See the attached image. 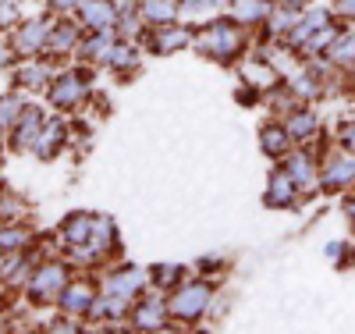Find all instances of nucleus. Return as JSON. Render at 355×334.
I'll return each mask as SVG.
<instances>
[{"instance_id":"obj_1","label":"nucleus","mask_w":355,"mask_h":334,"mask_svg":"<svg viewBox=\"0 0 355 334\" xmlns=\"http://www.w3.org/2000/svg\"><path fill=\"white\" fill-rule=\"evenodd\" d=\"M341 8H345L348 15H355V0H341Z\"/></svg>"}]
</instances>
